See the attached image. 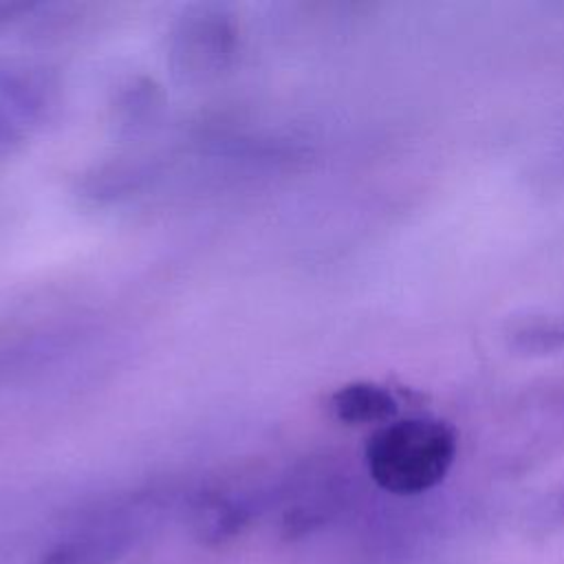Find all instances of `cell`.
Here are the masks:
<instances>
[{"mask_svg":"<svg viewBox=\"0 0 564 564\" xmlns=\"http://www.w3.org/2000/svg\"><path fill=\"white\" fill-rule=\"evenodd\" d=\"M456 449V432L445 421L401 419L381 425L368 438L364 458L379 489L416 496L434 489L447 476Z\"/></svg>","mask_w":564,"mask_h":564,"instance_id":"6da1fadb","label":"cell"},{"mask_svg":"<svg viewBox=\"0 0 564 564\" xmlns=\"http://www.w3.org/2000/svg\"><path fill=\"white\" fill-rule=\"evenodd\" d=\"M238 33L231 15L220 7H196L172 29L170 59L174 73L187 82H205L223 73L236 55Z\"/></svg>","mask_w":564,"mask_h":564,"instance_id":"7a4b0ae2","label":"cell"},{"mask_svg":"<svg viewBox=\"0 0 564 564\" xmlns=\"http://www.w3.org/2000/svg\"><path fill=\"white\" fill-rule=\"evenodd\" d=\"M51 79L26 64H0V152L24 141L48 115Z\"/></svg>","mask_w":564,"mask_h":564,"instance_id":"3957f363","label":"cell"},{"mask_svg":"<svg viewBox=\"0 0 564 564\" xmlns=\"http://www.w3.org/2000/svg\"><path fill=\"white\" fill-rule=\"evenodd\" d=\"M143 520L134 513H112L93 520L51 544L37 564H115L141 533Z\"/></svg>","mask_w":564,"mask_h":564,"instance_id":"277c9868","label":"cell"},{"mask_svg":"<svg viewBox=\"0 0 564 564\" xmlns=\"http://www.w3.org/2000/svg\"><path fill=\"white\" fill-rule=\"evenodd\" d=\"M256 505L242 494L214 491L203 496L189 516L192 533L198 542L216 546L238 538L253 520Z\"/></svg>","mask_w":564,"mask_h":564,"instance_id":"5b68a950","label":"cell"},{"mask_svg":"<svg viewBox=\"0 0 564 564\" xmlns=\"http://www.w3.org/2000/svg\"><path fill=\"white\" fill-rule=\"evenodd\" d=\"M330 410L337 421L348 425L388 423L397 414V399L381 386L355 381L341 386L330 397Z\"/></svg>","mask_w":564,"mask_h":564,"instance_id":"8992f818","label":"cell"},{"mask_svg":"<svg viewBox=\"0 0 564 564\" xmlns=\"http://www.w3.org/2000/svg\"><path fill=\"white\" fill-rule=\"evenodd\" d=\"M29 9L31 4H24V2H0V29L11 24L15 18H20Z\"/></svg>","mask_w":564,"mask_h":564,"instance_id":"52a82bcc","label":"cell"}]
</instances>
